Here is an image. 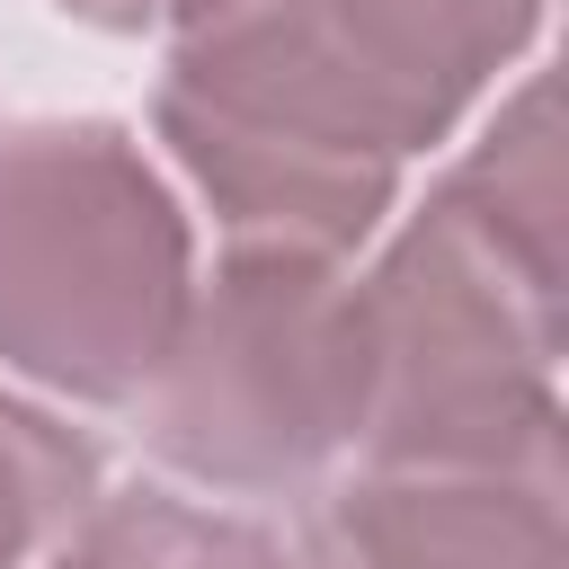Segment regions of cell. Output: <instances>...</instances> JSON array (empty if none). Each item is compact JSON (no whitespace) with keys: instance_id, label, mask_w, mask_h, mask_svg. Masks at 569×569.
Returning <instances> with one entry per match:
<instances>
[{"instance_id":"8992f818","label":"cell","mask_w":569,"mask_h":569,"mask_svg":"<svg viewBox=\"0 0 569 569\" xmlns=\"http://www.w3.org/2000/svg\"><path fill=\"white\" fill-rule=\"evenodd\" d=\"M53 569H284V551L249 516H222L169 489H124L71 525Z\"/></svg>"},{"instance_id":"3957f363","label":"cell","mask_w":569,"mask_h":569,"mask_svg":"<svg viewBox=\"0 0 569 569\" xmlns=\"http://www.w3.org/2000/svg\"><path fill=\"white\" fill-rule=\"evenodd\" d=\"M196 293L187 213L124 124L0 133V365L116 409L133 400Z\"/></svg>"},{"instance_id":"5b68a950","label":"cell","mask_w":569,"mask_h":569,"mask_svg":"<svg viewBox=\"0 0 569 569\" xmlns=\"http://www.w3.org/2000/svg\"><path fill=\"white\" fill-rule=\"evenodd\" d=\"M302 569H569L560 471H356L311 507Z\"/></svg>"},{"instance_id":"7a4b0ae2","label":"cell","mask_w":569,"mask_h":569,"mask_svg":"<svg viewBox=\"0 0 569 569\" xmlns=\"http://www.w3.org/2000/svg\"><path fill=\"white\" fill-rule=\"evenodd\" d=\"M365 293L373 471H560V142L525 80Z\"/></svg>"},{"instance_id":"277c9868","label":"cell","mask_w":569,"mask_h":569,"mask_svg":"<svg viewBox=\"0 0 569 569\" xmlns=\"http://www.w3.org/2000/svg\"><path fill=\"white\" fill-rule=\"evenodd\" d=\"M365 293L347 258L231 240L187 293L160 373L133 391L142 445L204 489H302L365 436Z\"/></svg>"},{"instance_id":"52a82bcc","label":"cell","mask_w":569,"mask_h":569,"mask_svg":"<svg viewBox=\"0 0 569 569\" xmlns=\"http://www.w3.org/2000/svg\"><path fill=\"white\" fill-rule=\"evenodd\" d=\"M89 507H98V445L0 391V569H27V551L80 525Z\"/></svg>"},{"instance_id":"6da1fadb","label":"cell","mask_w":569,"mask_h":569,"mask_svg":"<svg viewBox=\"0 0 569 569\" xmlns=\"http://www.w3.org/2000/svg\"><path fill=\"white\" fill-rule=\"evenodd\" d=\"M533 27L542 0H204L151 116L231 240L347 258Z\"/></svg>"},{"instance_id":"ba28073f","label":"cell","mask_w":569,"mask_h":569,"mask_svg":"<svg viewBox=\"0 0 569 569\" xmlns=\"http://www.w3.org/2000/svg\"><path fill=\"white\" fill-rule=\"evenodd\" d=\"M71 18H89V27H116V36H133V27H187L204 0H62Z\"/></svg>"}]
</instances>
